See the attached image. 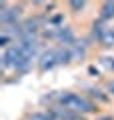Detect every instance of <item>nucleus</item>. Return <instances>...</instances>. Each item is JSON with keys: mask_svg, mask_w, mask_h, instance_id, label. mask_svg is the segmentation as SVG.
I'll return each mask as SVG.
<instances>
[{"mask_svg": "<svg viewBox=\"0 0 114 120\" xmlns=\"http://www.w3.org/2000/svg\"><path fill=\"white\" fill-rule=\"evenodd\" d=\"M88 74H90L92 78H100V70H98L94 64H90V66H88ZM100 80H102V78H100Z\"/></svg>", "mask_w": 114, "mask_h": 120, "instance_id": "nucleus-13", "label": "nucleus"}, {"mask_svg": "<svg viewBox=\"0 0 114 120\" xmlns=\"http://www.w3.org/2000/svg\"><path fill=\"white\" fill-rule=\"evenodd\" d=\"M102 84H104V88L108 90L110 98L114 100V76H112V78H102Z\"/></svg>", "mask_w": 114, "mask_h": 120, "instance_id": "nucleus-11", "label": "nucleus"}, {"mask_svg": "<svg viewBox=\"0 0 114 120\" xmlns=\"http://www.w3.org/2000/svg\"><path fill=\"white\" fill-rule=\"evenodd\" d=\"M48 110L52 112V116H54V120H90V118H86V116H82V114H78V112H74V110H68V108H64V106H50Z\"/></svg>", "mask_w": 114, "mask_h": 120, "instance_id": "nucleus-4", "label": "nucleus"}, {"mask_svg": "<svg viewBox=\"0 0 114 120\" xmlns=\"http://www.w3.org/2000/svg\"><path fill=\"white\" fill-rule=\"evenodd\" d=\"M80 92H84L86 96H88L92 102H96L98 106H106V104L112 102V98H110L108 90L104 88V84L100 82H90V84H80Z\"/></svg>", "mask_w": 114, "mask_h": 120, "instance_id": "nucleus-2", "label": "nucleus"}, {"mask_svg": "<svg viewBox=\"0 0 114 120\" xmlns=\"http://www.w3.org/2000/svg\"><path fill=\"white\" fill-rule=\"evenodd\" d=\"M66 12L72 14V16H82V14L86 12V8L90 6V2H86V0H70V2H66Z\"/></svg>", "mask_w": 114, "mask_h": 120, "instance_id": "nucleus-8", "label": "nucleus"}, {"mask_svg": "<svg viewBox=\"0 0 114 120\" xmlns=\"http://www.w3.org/2000/svg\"><path fill=\"white\" fill-rule=\"evenodd\" d=\"M96 8H98L96 16L100 18V20L108 22V24H114V2H112V0H108V2H100Z\"/></svg>", "mask_w": 114, "mask_h": 120, "instance_id": "nucleus-5", "label": "nucleus"}, {"mask_svg": "<svg viewBox=\"0 0 114 120\" xmlns=\"http://www.w3.org/2000/svg\"><path fill=\"white\" fill-rule=\"evenodd\" d=\"M98 62H100V66H102L108 74H112V76H114V56H112V54L100 56V58H98Z\"/></svg>", "mask_w": 114, "mask_h": 120, "instance_id": "nucleus-10", "label": "nucleus"}, {"mask_svg": "<svg viewBox=\"0 0 114 120\" xmlns=\"http://www.w3.org/2000/svg\"><path fill=\"white\" fill-rule=\"evenodd\" d=\"M56 50H54V46H46L42 50V54L38 56V60H36V70L40 74H44V72H48V70H52V68H56Z\"/></svg>", "mask_w": 114, "mask_h": 120, "instance_id": "nucleus-3", "label": "nucleus"}, {"mask_svg": "<svg viewBox=\"0 0 114 120\" xmlns=\"http://www.w3.org/2000/svg\"><path fill=\"white\" fill-rule=\"evenodd\" d=\"M54 50H56V64H58V66H70V64H74L70 46H54Z\"/></svg>", "mask_w": 114, "mask_h": 120, "instance_id": "nucleus-6", "label": "nucleus"}, {"mask_svg": "<svg viewBox=\"0 0 114 120\" xmlns=\"http://www.w3.org/2000/svg\"><path fill=\"white\" fill-rule=\"evenodd\" d=\"M28 2H0V26L22 24L28 16Z\"/></svg>", "mask_w": 114, "mask_h": 120, "instance_id": "nucleus-1", "label": "nucleus"}, {"mask_svg": "<svg viewBox=\"0 0 114 120\" xmlns=\"http://www.w3.org/2000/svg\"><path fill=\"white\" fill-rule=\"evenodd\" d=\"M96 46L104 48V50H112L114 48V24H108V28L104 30V34H102V38L98 40Z\"/></svg>", "mask_w": 114, "mask_h": 120, "instance_id": "nucleus-9", "label": "nucleus"}, {"mask_svg": "<svg viewBox=\"0 0 114 120\" xmlns=\"http://www.w3.org/2000/svg\"><path fill=\"white\" fill-rule=\"evenodd\" d=\"M22 120H54L52 112L48 108H36V110H26L22 114Z\"/></svg>", "mask_w": 114, "mask_h": 120, "instance_id": "nucleus-7", "label": "nucleus"}, {"mask_svg": "<svg viewBox=\"0 0 114 120\" xmlns=\"http://www.w3.org/2000/svg\"><path fill=\"white\" fill-rule=\"evenodd\" d=\"M92 120H114V114L112 112H100V114L94 116Z\"/></svg>", "mask_w": 114, "mask_h": 120, "instance_id": "nucleus-12", "label": "nucleus"}]
</instances>
